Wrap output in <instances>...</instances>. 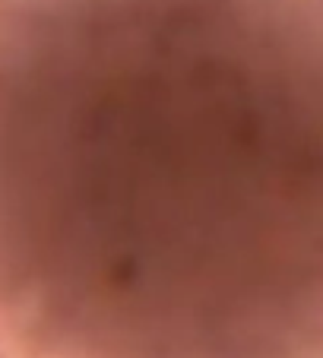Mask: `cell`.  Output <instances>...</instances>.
<instances>
[{
  "mask_svg": "<svg viewBox=\"0 0 323 358\" xmlns=\"http://www.w3.org/2000/svg\"><path fill=\"white\" fill-rule=\"evenodd\" d=\"M0 358H323V0H0Z\"/></svg>",
  "mask_w": 323,
  "mask_h": 358,
  "instance_id": "cell-1",
  "label": "cell"
}]
</instances>
